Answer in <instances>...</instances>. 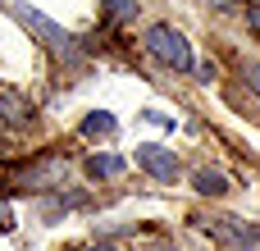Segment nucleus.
Here are the masks:
<instances>
[{
    "label": "nucleus",
    "instance_id": "1",
    "mask_svg": "<svg viewBox=\"0 0 260 251\" xmlns=\"http://www.w3.org/2000/svg\"><path fill=\"white\" fill-rule=\"evenodd\" d=\"M146 50H151L165 69H174V73H192V46H187V37H183L178 27L155 23V27L146 32Z\"/></svg>",
    "mask_w": 260,
    "mask_h": 251
},
{
    "label": "nucleus",
    "instance_id": "2",
    "mask_svg": "<svg viewBox=\"0 0 260 251\" xmlns=\"http://www.w3.org/2000/svg\"><path fill=\"white\" fill-rule=\"evenodd\" d=\"M9 9H14V14H18V18H23V23H27V27H32V32H37V37H41L50 50H55V55H78V41H73V37H69L59 23H50L46 14L27 9V5H9Z\"/></svg>",
    "mask_w": 260,
    "mask_h": 251
},
{
    "label": "nucleus",
    "instance_id": "3",
    "mask_svg": "<svg viewBox=\"0 0 260 251\" xmlns=\"http://www.w3.org/2000/svg\"><path fill=\"white\" fill-rule=\"evenodd\" d=\"M137 169H146L160 183H174L178 178V155L165 151V146H137Z\"/></svg>",
    "mask_w": 260,
    "mask_h": 251
},
{
    "label": "nucleus",
    "instance_id": "4",
    "mask_svg": "<svg viewBox=\"0 0 260 251\" xmlns=\"http://www.w3.org/2000/svg\"><path fill=\"white\" fill-rule=\"evenodd\" d=\"M224 247H251L260 238V229H251V224H242V219H229V215H215V219H201Z\"/></svg>",
    "mask_w": 260,
    "mask_h": 251
},
{
    "label": "nucleus",
    "instance_id": "5",
    "mask_svg": "<svg viewBox=\"0 0 260 251\" xmlns=\"http://www.w3.org/2000/svg\"><path fill=\"white\" fill-rule=\"evenodd\" d=\"M32 119H37V110L23 91H0V123L5 128H27Z\"/></svg>",
    "mask_w": 260,
    "mask_h": 251
},
{
    "label": "nucleus",
    "instance_id": "6",
    "mask_svg": "<svg viewBox=\"0 0 260 251\" xmlns=\"http://www.w3.org/2000/svg\"><path fill=\"white\" fill-rule=\"evenodd\" d=\"M192 187H197L201 197H224V192H229V178L215 174V169H197V174H192Z\"/></svg>",
    "mask_w": 260,
    "mask_h": 251
},
{
    "label": "nucleus",
    "instance_id": "7",
    "mask_svg": "<svg viewBox=\"0 0 260 251\" xmlns=\"http://www.w3.org/2000/svg\"><path fill=\"white\" fill-rule=\"evenodd\" d=\"M114 128H119V123H114V114H105V110H96V114L82 119V133H87V137H110Z\"/></svg>",
    "mask_w": 260,
    "mask_h": 251
},
{
    "label": "nucleus",
    "instance_id": "8",
    "mask_svg": "<svg viewBox=\"0 0 260 251\" xmlns=\"http://www.w3.org/2000/svg\"><path fill=\"white\" fill-rule=\"evenodd\" d=\"M119 169H123L119 155H91V160H87V174H91V178H114Z\"/></svg>",
    "mask_w": 260,
    "mask_h": 251
},
{
    "label": "nucleus",
    "instance_id": "9",
    "mask_svg": "<svg viewBox=\"0 0 260 251\" xmlns=\"http://www.w3.org/2000/svg\"><path fill=\"white\" fill-rule=\"evenodd\" d=\"M101 9H105L110 18H133V14H137V0H101Z\"/></svg>",
    "mask_w": 260,
    "mask_h": 251
},
{
    "label": "nucleus",
    "instance_id": "10",
    "mask_svg": "<svg viewBox=\"0 0 260 251\" xmlns=\"http://www.w3.org/2000/svg\"><path fill=\"white\" fill-rule=\"evenodd\" d=\"M142 119H146V123H155V128H174V119H169V114H160V110H142Z\"/></svg>",
    "mask_w": 260,
    "mask_h": 251
},
{
    "label": "nucleus",
    "instance_id": "11",
    "mask_svg": "<svg viewBox=\"0 0 260 251\" xmlns=\"http://www.w3.org/2000/svg\"><path fill=\"white\" fill-rule=\"evenodd\" d=\"M242 78H247V87L260 96V64H247V69H242Z\"/></svg>",
    "mask_w": 260,
    "mask_h": 251
},
{
    "label": "nucleus",
    "instance_id": "12",
    "mask_svg": "<svg viewBox=\"0 0 260 251\" xmlns=\"http://www.w3.org/2000/svg\"><path fill=\"white\" fill-rule=\"evenodd\" d=\"M247 23H251V27L260 32V5H247Z\"/></svg>",
    "mask_w": 260,
    "mask_h": 251
},
{
    "label": "nucleus",
    "instance_id": "13",
    "mask_svg": "<svg viewBox=\"0 0 260 251\" xmlns=\"http://www.w3.org/2000/svg\"><path fill=\"white\" fill-rule=\"evenodd\" d=\"M206 5H215V9H233V0H206Z\"/></svg>",
    "mask_w": 260,
    "mask_h": 251
},
{
    "label": "nucleus",
    "instance_id": "14",
    "mask_svg": "<svg viewBox=\"0 0 260 251\" xmlns=\"http://www.w3.org/2000/svg\"><path fill=\"white\" fill-rule=\"evenodd\" d=\"M96 251H114V247H96Z\"/></svg>",
    "mask_w": 260,
    "mask_h": 251
}]
</instances>
